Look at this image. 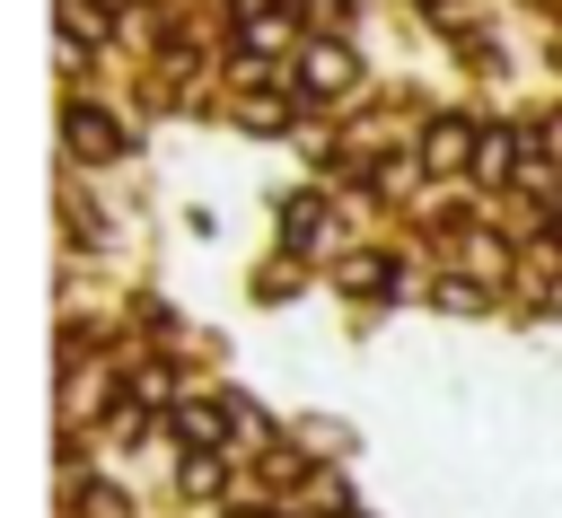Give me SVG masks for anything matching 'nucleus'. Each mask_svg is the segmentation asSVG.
Segmentation results:
<instances>
[{
  "label": "nucleus",
  "mask_w": 562,
  "mask_h": 518,
  "mask_svg": "<svg viewBox=\"0 0 562 518\" xmlns=\"http://www.w3.org/2000/svg\"><path fill=\"white\" fill-rule=\"evenodd\" d=\"M70 149H79V158H114V149H123V132H114L97 105H70Z\"/></svg>",
  "instance_id": "nucleus-2"
},
{
  "label": "nucleus",
  "mask_w": 562,
  "mask_h": 518,
  "mask_svg": "<svg viewBox=\"0 0 562 518\" xmlns=\"http://www.w3.org/2000/svg\"><path fill=\"white\" fill-rule=\"evenodd\" d=\"M430 299H439V307H457V316H474V307H492V299H483V290H474V281H439V290H430Z\"/></svg>",
  "instance_id": "nucleus-9"
},
{
  "label": "nucleus",
  "mask_w": 562,
  "mask_h": 518,
  "mask_svg": "<svg viewBox=\"0 0 562 518\" xmlns=\"http://www.w3.org/2000/svg\"><path fill=\"white\" fill-rule=\"evenodd\" d=\"M307 88H316V97H342V88H351V53H342V44H316V53H307Z\"/></svg>",
  "instance_id": "nucleus-4"
},
{
  "label": "nucleus",
  "mask_w": 562,
  "mask_h": 518,
  "mask_svg": "<svg viewBox=\"0 0 562 518\" xmlns=\"http://www.w3.org/2000/svg\"><path fill=\"white\" fill-rule=\"evenodd\" d=\"M176 439H184V448H220V439H228V413H220V404H176Z\"/></svg>",
  "instance_id": "nucleus-3"
},
{
  "label": "nucleus",
  "mask_w": 562,
  "mask_h": 518,
  "mask_svg": "<svg viewBox=\"0 0 562 518\" xmlns=\"http://www.w3.org/2000/svg\"><path fill=\"white\" fill-rule=\"evenodd\" d=\"M553 307H562V272H553Z\"/></svg>",
  "instance_id": "nucleus-11"
},
{
  "label": "nucleus",
  "mask_w": 562,
  "mask_h": 518,
  "mask_svg": "<svg viewBox=\"0 0 562 518\" xmlns=\"http://www.w3.org/2000/svg\"><path fill=\"white\" fill-rule=\"evenodd\" d=\"M61 35H79V44H97V35H105V18H97L88 0H61Z\"/></svg>",
  "instance_id": "nucleus-7"
},
{
  "label": "nucleus",
  "mask_w": 562,
  "mask_h": 518,
  "mask_svg": "<svg viewBox=\"0 0 562 518\" xmlns=\"http://www.w3.org/2000/svg\"><path fill=\"white\" fill-rule=\"evenodd\" d=\"M281 237H290V246H307V237H316V202H307V193H299V202H281Z\"/></svg>",
  "instance_id": "nucleus-8"
},
{
  "label": "nucleus",
  "mask_w": 562,
  "mask_h": 518,
  "mask_svg": "<svg viewBox=\"0 0 562 518\" xmlns=\"http://www.w3.org/2000/svg\"><path fill=\"white\" fill-rule=\"evenodd\" d=\"M474 123H457V114H439L430 132H422V167H474Z\"/></svg>",
  "instance_id": "nucleus-1"
},
{
  "label": "nucleus",
  "mask_w": 562,
  "mask_h": 518,
  "mask_svg": "<svg viewBox=\"0 0 562 518\" xmlns=\"http://www.w3.org/2000/svg\"><path fill=\"white\" fill-rule=\"evenodd\" d=\"M509 167H518V140H509V132H483V140H474V176H492V184H501Z\"/></svg>",
  "instance_id": "nucleus-5"
},
{
  "label": "nucleus",
  "mask_w": 562,
  "mask_h": 518,
  "mask_svg": "<svg viewBox=\"0 0 562 518\" xmlns=\"http://www.w3.org/2000/svg\"><path fill=\"white\" fill-rule=\"evenodd\" d=\"M342 281H351V290H369V299H378V290H395V263H386V255H360V263H351V272H342Z\"/></svg>",
  "instance_id": "nucleus-6"
},
{
  "label": "nucleus",
  "mask_w": 562,
  "mask_h": 518,
  "mask_svg": "<svg viewBox=\"0 0 562 518\" xmlns=\"http://www.w3.org/2000/svg\"><path fill=\"white\" fill-rule=\"evenodd\" d=\"M184 492H220V457L193 448V457H184Z\"/></svg>",
  "instance_id": "nucleus-10"
}]
</instances>
